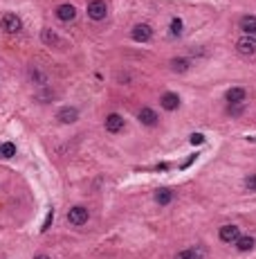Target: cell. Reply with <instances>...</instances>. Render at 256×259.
Wrapping results in <instances>:
<instances>
[{
  "label": "cell",
  "instance_id": "cell-9",
  "mask_svg": "<svg viewBox=\"0 0 256 259\" xmlns=\"http://www.w3.org/2000/svg\"><path fill=\"white\" fill-rule=\"evenodd\" d=\"M56 117H59V122H63V124H74L76 119H79V111H76L74 106H63Z\"/></svg>",
  "mask_w": 256,
  "mask_h": 259
},
{
  "label": "cell",
  "instance_id": "cell-23",
  "mask_svg": "<svg viewBox=\"0 0 256 259\" xmlns=\"http://www.w3.org/2000/svg\"><path fill=\"white\" fill-rule=\"evenodd\" d=\"M245 111L243 104H229V115H240Z\"/></svg>",
  "mask_w": 256,
  "mask_h": 259
},
{
  "label": "cell",
  "instance_id": "cell-21",
  "mask_svg": "<svg viewBox=\"0 0 256 259\" xmlns=\"http://www.w3.org/2000/svg\"><path fill=\"white\" fill-rule=\"evenodd\" d=\"M182 30H185L182 21H180V18H173V21H171V34H173V36H180Z\"/></svg>",
  "mask_w": 256,
  "mask_h": 259
},
{
  "label": "cell",
  "instance_id": "cell-19",
  "mask_svg": "<svg viewBox=\"0 0 256 259\" xmlns=\"http://www.w3.org/2000/svg\"><path fill=\"white\" fill-rule=\"evenodd\" d=\"M236 248H238L240 252L252 250V248H254V239H252V237H240L238 241H236Z\"/></svg>",
  "mask_w": 256,
  "mask_h": 259
},
{
  "label": "cell",
  "instance_id": "cell-17",
  "mask_svg": "<svg viewBox=\"0 0 256 259\" xmlns=\"http://www.w3.org/2000/svg\"><path fill=\"white\" fill-rule=\"evenodd\" d=\"M173 191L171 189H166V187H162V189H157L155 191V201H157V205H168L173 201Z\"/></svg>",
  "mask_w": 256,
  "mask_h": 259
},
{
  "label": "cell",
  "instance_id": "cell-3",
  "mask_svg": "<svg viewBox=\"0 0 256 259\" xmlns=\"http://www.w3.org/2000/svg\"><path fill=\"white\" fill-rule=\"evenodd\" d=\"M236 50H238V54H245V56L256 54V36L243 34L238 41H236Z\"/></svg>",
  "mask_w": 256,
  "mask_h": 259
},
{
  "label": "cell",
  "instance_id": "cell-10",
  "mask_svg": "<svg viewBox=\"0 0 256 259\" xmlns=\"http://www.w3.org/2000/svg\"><path fill=\"white\" fill-rule=\"evenodd\" d=\"M245 97H247V93H245V88H238V86H234V88H229V90H227V95H225L227 104H243V102H245Z\"/></svg>",
  "mask_w": 256,
  "mask_h": 259
},
{
  "label": "cell",
  "instance_id": "cell-18",
  "mask_svg": "<svg viewBox=\"0 0 256 259\" xmlns=\"http://www.w3.org/2000/svg\"><path fill=\"white\" fill-rule=\"evenodd\" d=\"M30 79L34 81V84H38V86H45L47 84V75L43 73V70H38V68L30 70Z\"/></svg>",
  "mask_w": 256,
  "mask_h": 259
},
{
  "label": "cell",
  "instance_id": "cell-5",
  "mask_svg": "<svg viewBox=\"0 0 256 259\" xmlns=\"http://www.w3.org/2000/svg\"><path fill=\"white\" fill-rule=\"evenodd\" d=\"M67 221H70L72 225H86L88 223V210L86 208H72L70 212H67Z\"/></svg>",
  "mask_w": 256,
  "mask_h": 259
},
{
  "label": "cell",
  "instance_id": "cell-8",
  "mask_svg": "<svg viewBox=\"0 0 256 259\" xmlns=\"http://www.w3.org/2000/svg\"><path fill=\"white\" fill-rule=\"evenodd\" d=\"M106 131L108 133H122L124 131V117L122 115H117V113L108 115V117H106Z\"/></svg>",
  "mask_w": 256,
  "mask_h": 259
},
{
  "label": "cell",
  "instance_id": "cell-1",
  "mask_svg": "<svg viewBox=\"0 0 256 259\" xmlns=\"http://www.w3.org/2000/svg\"><path fill=\"white\" fill-rule=\"evenodd\" d=\"M0 30L7 32V34H18L23 30V21L16 16V14L7 12L3 18H0Z\"/></svg>",
  "mask_w": 256,
  "mask_h": 259
},
{
  "label": "cell",
  "instance_id": "cell-11",
  "mask_svg": "<svg viewBox=\"0 0 256 259\" xmlns=\"http://www.w3.org/2000/svg\"><path fill=\"white\" fill-rule=\"evenodd\" d=\"M74 16H76V9H74V5L65 3V5H59V7H56V18H59V21L67 23V21H72V18H74Z\"/></svg>",
  "mask_w": 256,
  "mask_h": 259
},
{
  "label": "cell",
  "instance_id": "cell-20",
  "mask_svg": "<svg viewBox=\"0 0 256 259\" xmlns=\"http://www.w3.org/2000/svg\"><path fill=\"white\" fill-rule=\"evenodd\" d=\"M14 153H16V147H14L12 142H5V145H0V158H12Z\"/></svg>",
  "mask_w": 256,
  "mask_h": 259
},
{
  "label": "cell",
  "instance_id": "cell-2",
  "mask_svg": "<svg viewBox=\"0 0 256 259\" xmlns=\"http://www.w3.org/2000/svg\"><path fill=\"white\" fill-rule=\"evenodd\" d=\"M88 16L93 21H104L108 16V5L104 0H90L88 3Z\"/></svg>",
  "mask_w": 256,
  "mask_h": 259
},
{
  "label": "cell",
  "instance_id": "cell-7",
  "mask_svg": "<svg viewBox=\"0 0 256 259\" xmlns=\"http://www.w3.org/2000/svg\"><path fill=\"white\" fill-rule=\"evenodd\" d=\"M41 41L45 43L47 47H56V50H61V45H63V41H61V38L56 36V32L50 30V27H45V30L41 32Z\"/></svg>",
  "mask_w": 256,
  "mask_h": 259
},
{
  "label": "cell",
  "instance_id": "cell-6",
  "mask_svg": "<svg viewBox=\"0 0 256 259\" xmlns=\"http://www.w3.org/2000/svg\"><path fill=\"white\" fill-rule=\"evenodd\" d=\"M218 237H220V241H225V243H236L240 239V230L236 228V225H223Z\"/></svg>",
  "mask_w": 256,
  "mask_h": 259
},
{
  "label": "cell",
  "instance_id": "cell-12",
  "mask_svg": "<svg viewBox=\"0 0 256 259\" xmlns=\"http://www.w3.org/2000/svg\"><path fill=\"white\" fill-rule=\"evenodd\" d=\"M205 255H207L205 246H191L189 250H182V252H178L176 259H202Z\"/></svg>",
  "mask_w": 256,
  "mask_h": 259
},
{
  "label": "cell",
  "instance_id": "cell-4",
  "mask_svg": "<svg viewBox=\"0 0 256 259\" xmlns=\"http://www.w3.org/2000/svg\"><path fill=\"white\" fill-rule=\"evenodd\" d=\"M151 36H153V30H151V25H146V23L135 25L133 32H130V38H133L135 43H146V41H151Z\"/></svg>",
  "mask_w": 256,
  "mask_h": 259
},
{
  "label": "cell",
  "instance_id": "cell-24",
  "mask_svg": "<svg viewBox=\"0 0 256 259\" xmlns=\"http://www.w3.org/2000/svg\"><path fill=\"white\" fill-rule=\"evenodd\" d=\"M189 142L191 145H202V142H205V136H202V133H193L189 138Z\"/></svg>",
  "mask_w": 256,
  "mask_h": 259
},
{
  "label": "cell",
  "instance_id": "cell-22",
  "mask_svg": "<svg viewBox=\"0 0 256 259\" xmlns=\"http://www.w3.org/2000/svg\"><path fill=\"white\" fill-rule=\"evenodd\" d=\"M245 187H247L249 191H256V174H249L247 178H245Z\"/></svg>",
  "mask_w": 256,
  "mask_h": 259
},
{
  "label": "cell",
  "instance_id": "cell-25",
  "mask_svg": "<svg viewBox=\"0 0 256 259\" xmlns=\"http://www.w3.org/2000/svg\"><path fill=\"white\" fill-rule=\"evenodd\" d=\"M34 259H50V257H47V255H36Z\"/></svg>",
  "mask_w": 256,
  "mask_h": 259
},
{
  "label": "cell",
  "instance_id": "cell-13",
  "mask_svg": "<svg viewBox=\"0 0 256 259\" xmlns=\"http://www.w3.org/2000/svg\"><path fill=\"white\" fill-rule=\"evenodd\" d=\"M160 104H162V108H166V111H176V108L180 106V95L178 93H164Z\"/></svg>",
  "mask_w": 256,
  "mask_h": 259
},
{
  "label": "cell",
  "instance_id": "cell-15",
  "mask_svg": "<svg viewBox=\"0 0 256 259\" xmlns=\"http://www.w3.org/2000/svg\"><path fill=\"white\" fill-rule=\"evenodd\" d=\"M240 30L247 36H256V16H243L240 18Z\"/></svg>",
  "mask_w": 256,
  "mask_h": 259
},
{
  "label": "cell",
  "instance_id": "cell-14",
  "mask_svg": "<svg viewBox=\"0 0 256 259\" xmlns=\"http://www.w3.org/2000/svg\"><path fill=\"white\" fill-rule=\"evenodd\" d=\"M139 122H142L144 126H155L157 124V113L153 111V108L144 106L142 111H139Z\"/></svg>",
  "mask_w": 256,
  "mask_h": 259
},
{
  "label": "cell",
  "instance_id": "cell-16",
  "mask_svg": "<svg viewBox=\"0 0 256 259\" xmlns=\"http://www.w3.org/2000/svg\"><path fill=\"white\" fill-rule=\"evenodd\" d=\"M171 70L173 73H187L189 70V66H191V61L189 59H185V56H176V59H171Z\"/></svg>",
  "mask_w": 256,
  "mask_h": 259
}]
</instances>
